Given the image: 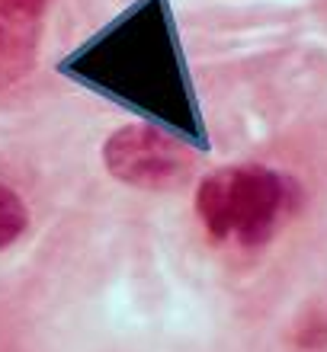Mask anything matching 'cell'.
I'll list each match as a JSON object with an SVG mask.
<instances>
[{"label":"cell","instance_id":"6da1fadb","mask_svg":"<svg viewBox=\"0 0 327 352\" xmlns=\"http://www.w3.org/2000/svg\"><path fill=\"white\" fill-rule=\"evenodd\" d=\"M299 202L286 173L263 164L218 167L196 186V218L212 243L260 250L282 231Z\"/></svg>","mask_w":327,"mask_h":352},{"label":"cell","instance_id":"3957f363","mask_svg":"<svg viewBox=\"0 0 327 352\" xmlns=\"http://www.w3.org/2000/svg\"><path fill=\"white\" fill-rule=\"evenodd\" d=\"M48 3L52 0H0V90L32 67Z\"/></svg>","mask_w":327,"mask_h":352},{"label":"cell","instance_id":"5b68a950","mask_svg":"<svg viewBox=\"0 0 327 352\" xmlns=\"http://www.w3.org/2000/svg\"><path fill=\"white\" fill-rule=\"evenodd\" d=\"M295 346L305 352H324L327 349V314L324 311H308L302 314L299 327H295Z\"/></svg>","mask_w":327,"mask_h":352},{"label":"cell","instance_id":"7a4b0ae2","mask_svg":"<svg viewBox=\"0 0 327 352\" xmlns=\"http://www.w3.org/2000/svg\"><path fill=\"white\" fill-rule=\"evenodd\" d=\"M103 164L119 183L148 189V192H164L189 176L193 151L158 125L135 122V125L116 129L106 138Z\"/></svg>","mask_w":327,"mask_h":352},{"label":"cell","instance_id":"277c9868","mask_svg":"<svg viewBox=\"0 0 327 352\" xmlns=\"http://www.w3.org/2000/svg\"><path fill=\"white\" fill-rule=\"evenodd\" d=\"M29 228V205L26 199L10 189L7 183H0V250H7L26 234Z\"/></svg>","mask_w":327,"mask_h":352}]
</instances>
